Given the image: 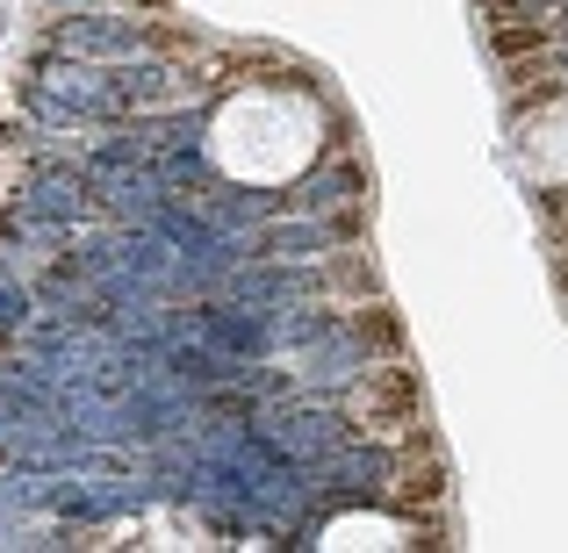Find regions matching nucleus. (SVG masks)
Segmentation results:
<instances>
[{"mask_svg":"<svg viewBox=\"0 0 568 553\" xmlns=\"http://www.w3.org/2000/svg\"><path fill=\"white\" fill-rule=\"evenodd\" d=\"M166 29L138 22L123 8H80L65 22H51L43 58H87V65H138V58H166Z\"/></svg>","mask_w":568,"mask_h":553,"instance_id":"nucleus-1","label":"nucleus"},{"mask_svg":"<svg viewBox=\"0 0 568 553\" xmlns=\"http://www.w3.org/2000/svg\"><path fill=\"white\" fill-rule=\"evenodd\" d=\"M288 208L295 216H361L367 223V173L353 152H332L310 181L288 187Z\"/></svg>","mask_w":568,"mask_h":553,"instance_id":"nucleus-2","label":"nucleus"},{"mask_svg":"<svg viewBox=\"0 0 568 553\" xmlns=\"http://www.w3.org/2000/svg\"><path fill=\"white\" fill-rule=\"evenodd\" d=\"M37 317V288L29 280H14V274H0V346H14V331Z\"/></svg>","mask_w":568,"mask_h":553,"instance_id":"nucleus-3","label":"nucleus"},{"mask_svg":"<svg viewBox=\"0 0 568 553\" xmlns=\"http://www.w3.org/2000/svg\"><path fill=\"white\" fill-rule=\"evenodd\" d=\"M51 8H65V14H80V8H138V0H51Z\"/></svg>","mask_w":568,"mask_h":553,"instance_id":"nucleus-4","label":"nucleus"},{"mask_svg":"<svg viewBox=\"0 0 568 553\" xmlns=\"http://www.w3.org/2000/svg\"><path fill=\"white\" fill-rule=\"evenodd\" d=\"M555 22H568V0H555Z\"/></svg>","mask_w":568,"mask_h":553,"instance_id":"nucleus-5","label":"nucleus"}]
</instances>
